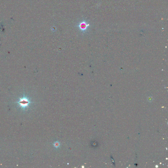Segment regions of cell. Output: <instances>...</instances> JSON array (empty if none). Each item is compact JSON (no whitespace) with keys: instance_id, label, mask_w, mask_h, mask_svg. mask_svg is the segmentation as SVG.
I'll use <instances>...</instances> for the list:
<instances>
[{"instance_id":"3","label":"cell","mask_w":168,"mask_h":168,"mask_svg":"<svg viewBox=\"0 0 168 168\" xmlns=\"http://www.w3.org/2000/svg\"><path fill=\"white\" fill-rule=\"evenodd\" d=\"M60 143L58 141H56V142H55L54 143V146H55V147L56 148H59L60 147Z\"/></svg>"},{"instance_id":"2","label":"cell","mask_w":168,"mask_h":168,"mask_svg":"<svg viewBox=\"0 0 168 168\" xmlns=\"http://www.w3.org/2000/svg\"><path fill=\"white\" fill-rule=\"evenodd\" d=\"M89 24L87 23L85 21H83L80 22L78 25V27L80 31L83 32H85L87 29Z\"/></svg>"},{"instance_id":"1","label":"cell","mask_w":168,"mask_h":168,"mask_svg":"<svg viewBox=\"0 0 168 168\" xmlns=\"http://www.w3.org/2000/svg\"><path fill=\"white\" fill-rule=\"evenodd\" d=\"M16 103H18L19 105V107L21 108L23 110H25L29 107V105L32 102H31L30 100L26 97H23L20 99L19 101Z\"/></svg>"}]
</instances>
